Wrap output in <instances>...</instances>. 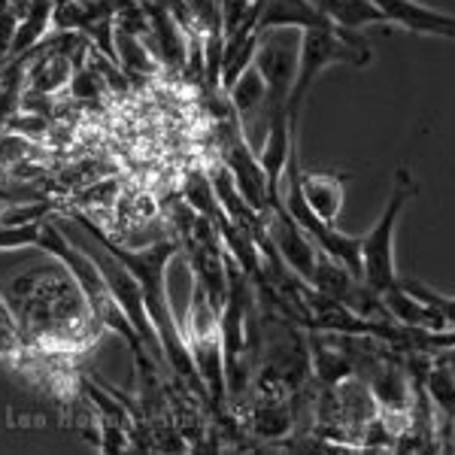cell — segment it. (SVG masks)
<instances>
[{"label":"cell","instance_id":"6da1fadb","mask_svg":"<svg viewBox=\"0 0 455 455\" xmlns=\"http://www.w3.org/2000/svg\"><path fill=\"white\" fill-rule=\"evenodd\" d=\"M0 291L16 315L19 340L28 347L79 358L104 331L70 270L61 274L55 267H36L10 280Z\"/></svg>","mask_w":455,"mask_h":455},{"label":"cell","instance_id":"7a4b0ae2","mask_svg":"<svg viewBox=\"0 0 455 455\" xmlns=\"http://www.w3.org/2000/svg\"><path fill=\"white\" fill-rule=\"evenodd\" d=\"M70 219L83 228L85 234H92L94 243L104 246L116 261H122L124 267L137 276V283H140V289H143L146 313H149L152 325H156V334L161 340V349H164L167 368H171L182 383H188V388H192L197 398L210 401V392H207V386H204L201 373L195 368L192 349H188V343H186V331H182L180 319H176V313L171 307V295H167L164 274H167L171 259L182 249L180 237L173 234V237L158 240V243H152L146 249H124L119 243H113L109 237H104V231H100L88 216H83V212H70Z\"/></svg>","mask_w":455,"mask_h":455},{"label":"cell","instance_id":"3957f363","mask_svg":"<svg viewBox=\"0 0 455 455\" xmlns=\"http://www.w3.org/2000/svg\"><path fill=\"white\" fill-rule=\"evenodd\" d=\"M34 246H40L43 252H49L52 259H58L73 276H76V283H79V289H83V295L88 300V310L94 313V319H98L107 331L119 334L122 340L128 343V349L134 352L137 368H140L146 379H156L158 358L152 355V349L146 347V340L137 334V328L131 325V319L124 315L119 300L113 298V291H109V285L104 280V274L98 270V264L88 259L85 252H79L73 243H68V234H61V225L49 216L43 219L40 228H36Z\"/></svg>","mask_w":455,"mask_h":455},{"label":"cell","instance_id":"277c9868","mask_svg":"<svg viewBox=\"0 0 455 455\" xmlns=\"http://www.w3.org/2000/svg\"><path fill=\"white\" fill-rule=\"evenodd\" d=\"M371 46L362 36V31L352 28H304L298 36V76L295 88L289 94L285 104V116H289V128L298 131L300 124V109L310 94L315 79L322 76L331 64H349V68H368L371 64Z\"/></svg>","mask_w":455,"mask_h":455},{"label":"cell","instance_id":"5b68a950","mask_svg":"<svg viewBox=\"0 0 455 455\" xmlns=\"http://www.w3.org/2000/svg\"><path fill=\"white\" fill-rule=\"evenodd\" d=\"M416 195L413 171L407 164H401L395 171L392 182V197H388L383 216L377 219V225L362 237V264H364V283L373 291H388L401 283L398 264H395V231H398V219L407 210V201Z\"/></svg>","mask_w":455,"mask_h":455},{"label":"cell","instance_id":"8992f818","mask_svg":"<svg viewBox=\"0 0 455 455\" xmlns=\"http://www.w3.org/2000/svg\"><path fill=\"white\" fill-rule=\"evenodd\" d=\"M182 331H186V343L192 349L195 368L210 392V401L225 403L228 383H225V355H222V325H219V310L207 298V289L197 280L192 285V304H188L186 328Z\"/></svg>","mask_w":455,"mask_h":455},{"label":"cell","instance_id":"52a82bcc","mask_svg":"<svg viewBox=\"0 0 455 455\" xmlns=\"http://www.w3.org/2000/svg\"><path fill=\"white\" fill-rule=\"evenodd\" d=\"M124 0H55V31H79L92 40L98 52L119 64L116 52V19Z\"/></svg>","mask_w":455,"mask_h":455},{"label":"cell","instance_id":"ba28073f","mask_svg":"<svg viewBox=\"0 0 455 455\" xmlns=\"http://www.w3.org/2000/svg\"><path fill=\"white\" fill-rule=\"evenodd\" d=\"M264 85H267V124L274 116H285V104L295 88L298 76V46L291 49L283 40V28L276 31H264L259 43V55H255Z\"/></svg>","mask_w":455,"mask_h":455},{"label":"cell","instance_id":"9c48e42d","mask_svg":"<svg viewBox=\"0 0 455 455\" xmlns=\"http://www.w3.org/2000/svg\"><path fill=\"white\" fill-rule=\"evenodd\" d=\"M267 237H270V243H274L276 252H280V259L289 264L291 274L310 283L313 274H315V261H319V249H315L313 240L300 231V225L295 222V219L285 212L283 201L274 204V210H270Z\"/></svg>","mask_w":455,"mask_h":455},{"label":"cell","instance_id":"30bf717a","mask_svg":"<svg viewBox=\"0 0 455 455\" xmlns=\"http://www.w3.org/2000/svg\"><path fill=\"white\" fill-rule=\"evenodd\" d=\"M373 4L383 10L388 25H398L410 34L455 40V16H450V12L431 10L419 0H373Z\"/></svg>","mask_w":455,"mask_h":455},{"label":"cell","instance_id":"8fae6325","mask_svg":"<svg viewBox=\"0 0 455 455\" xmlns=\"http://www.w3.org/2000/svg\"><path fill=\"white\" fill-rule=\"evenodd\" d=\"M347 182L349 173H331V171H307L300 161V188L310 204V210L325 222H337L347 204Z\"/></svg>","mask_w":455,"mask_h":455},{"label":"cell","instance_id":"7c38bea8","mask_svg":"<svg viewBox=\"0 0 455 455\" xmlns=\"http://www.w3.org/2000/svg\"><path fill=\"white\" fill-rule=\"evenodd\" d=\"M228 100H231L234 113L240 116V124H249L252 116L264 113V119H267V85H264V76L259 70V64H249V68L240 73V79L228 88Z\"/></svg>","mask_w":455,"mask_h":455},{"label":"cell","instance_id":"4fadbf2b","mask_svg":"<svg viewBox=\"0 0 455 455\" xmlns=\"http://www.w3.org/2000/svg\"><path fill=\"white\" fill-rule=\"evenodd\" d=\"M252 431L261 437H280L289 431V407L283 401H264L252 410Z\"/></svg>","mask_w":455,"mask_h":455}]
</instances>
